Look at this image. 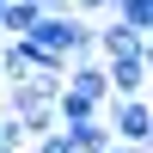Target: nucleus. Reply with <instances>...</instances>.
Here are the masks:
<instances>
[{
    "label": "nucleus",
    "mask_w": 153,
    "mask_h": 153,
    "mask_svg": "<svg viewBox=\"0 0 153 153\" xmlns=\"http://www.w3.org/2000/svg\"><path fill=\"white\" fill-rule=\"evenodd\" d=\"M110 117H104V129H110V141L117 147H147V135H153V110H147V98H110Z\"/></svg>",
    "instance_id": "nucleus-1"
},
{
    "label": "nucleus",
    "mask_w": 153,
    "mask_h": 153,
    "mask_svg": "<svg viewBox=\"0 0 153 153\" xmlns=\"http://www.w3.org/2000/svg\"><path fill=\"white\" fill-rule=\"evenodd\" d=\"M104 86H110V98H147V49L104 61Z\"/></svg>",
    "instance_id": "nucleus-2"
},
{
    "label": "nucleus",
    "mask_w": 153,
    "mask_h": 153,
    "mask_svg": "<svg viewBox=\"0 0 153 153\" xmlns=\"http://www.w3.org/2000/svg\"><path fill=\"white\" fill-rule=\"evenodd\" d=\"M61 92H74V98H86V104H110V86H104V61H74L68 74H61Z\"/></svg>",
    "instance_id": "nucleus-3"
},
{
    "label": "nucleus",
    "mask_w": 153,
    "mask_h": 153,
    "mask_svg": "<svg viewBox=\"0 0 153 153\" xmlns=\"http://www.w3.org/2000/svg\"><path fill=\"white\" fill-rule=\"evenodd\" d=\"M61 141H68L74 153H104V147H110V129H104V117H92V123H74V129H61Z\"/></svg>",
    "instance_id": "nucleus-4"
},
{
    "label": "nucleus",
    "mask_w": 153,
    "mask_h": 153,
    "mask_svg": "<svg viewBox=\"0 0 153 153\" xmlns=\"http://www.w3.org/2000/svg\"><path fill=\"white\" fill-rule=\"evenodd\" d=\"M110 19L147 37V31H153V0H110Z\"/></svg>",
    "instance_id": "nucleus-5"
},
{
    "label": "nucleus",
    "mask_w": 153,
    "mask_h": 153,
    "mask_svg": "<svg viewBox=\"0 0 153 153\" xmlns=\"http://www.w3.org/2000/svg\"><path fill=\"white\" fill-rule=\"evenodd\" d=\"M31 153H74V147L61 141V129H55V135H43V141H31Z\"/></svg>",
    "instance_id": "nucleus-6"
},
{
    "label": "nucleus",
    "mask_w": 153,
    "mask_h": 153,
    "mask_svg": "<svg viewBox=\"0 0 153 153\" xmlns=\"http://www.w3.org/2000/svg\"><path fill=\"white\" fill-rule=\"evenodd\" d=\"M74 6H80V19H86V12H110V0H74Z\"/></svg>",
    "instance_id": "nucleus-7"
},
{
    "label": "nucleus",
    "mask_w": 153,
    "mask_h": 153,
    "mask_svg": "<svg viewBox=\"0 0 153 153\" xmlns=\"http://www.w3.org/2000/svg\"><path fill=\"white\" fill-rule=\"evenodd\" d=\"M104 153H147V147H117V141H110V147H104Z\"/></svg>",
    "instance_id": "nucleus-8"
},
{
    "label": "nucleus",
    "mask_w": 153,
    "mask_h": 153,
    "mask_svg": "<svg viewBox=\"0 0 153 153\" xmlns=\"http://www.w3.org/2000/svg\"><path fill=\"white\" fill-rule=\"evenodd\" d=\"M0 92H6V61H0Z\"/></svg>",
    "instance_id": "nucleus-9"
},
{
    "label": "nucleus",
    "mask_w": 153,
    "mask_h": 153,
    "mask_svg": "<svg viewBox=\"0 0 153 153\" xmlns=\"http://www.w3.org/2000/svg\"><path fill=\"white\" fill-rule=\"evenodd\" d=\"M0 12H6V0H0Z\"/></svg>",
    "instance_id": "nucleus-10"
}]
</instances>
